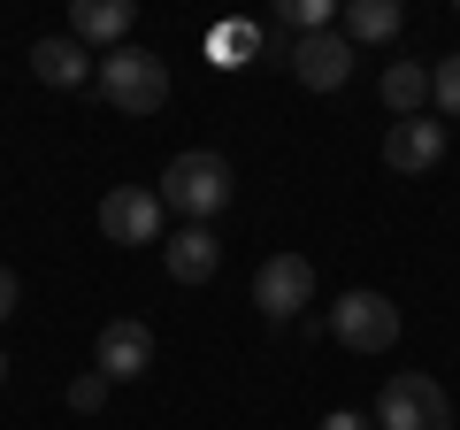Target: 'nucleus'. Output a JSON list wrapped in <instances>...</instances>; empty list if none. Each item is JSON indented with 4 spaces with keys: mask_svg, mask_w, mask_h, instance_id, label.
<instances>
[{
    "mask_svg": "<svg viewBox=\"0 0 460 430\" xmlns=\"http://www.w3.org/2000/svg\"><path fill=\"white\" fill-rule=\"evenodd\" d=\"M429 108H438L445 123H460V54H445V62L429 69Z\"/></svg>",
    "mask_w": 460,
    "mask_h": 430,
    "instance_id": "nucleus-17",
    "label": "nucleus"
},
{
    "mask_svg": "<svg viewBox=\"0 0 460 430\" xmlns=\"http://www.w3.org/2000/svg\"><path fill=\"white\" fill-rule=\"evenodd\" d=\"M253 54H261V31H253V23H223V31H208V62L215 69H246Z\"/></svg>",
    "mask_w": 460,
    "mask_h": 430,
    "instance_id": "nucleus-15",
    "label": "nucleus"
},
{
    "mask_svg": "<svg viewBox=\"0 0 460 430\" xmlns=\"http://www.w3.org/2000/svg\"><path fill=\"white\" fill-rule=\"evenodd\" d=\"M330 338L353 346V354H392V346H399V308L361 284V292H345L338 308H330Z\"/></svg>",
    "mask_w": 460,
    "mask_h": 430,
    "instance_id": "nucleus-5",
    "label": "nucleus"
},
{
    "mask_svg": "<svg viewBox=\"0 0 460 430\" xmlns=\"http://www.w3.org/2000/svg\"><path fill=\"white\" fill-rule=\"evenodd\" d=\"M384 108H392L399 123L429 116V69L422 62H392V69H384Z\"/></svg>",
    "mask_w": 460,
    "mask_h": 430,
    "instance_id": "nucleus-14",
    "label": "nucleus"
},
{
    "mask_svg": "<svg viewBox=\"0 0 460 430\" xmlns=\"http://www.w3.org/2000/svg\"><path fill=\"white\" fill-rule=\"evenodd\" d=\"M93 362H100V377H108V384H138L154 369V331L138 323V315H115V323H100Z\"/></svg>",
    "mask_w": 460,
    "mask_h": 430,
    "instance_id": "nucleus-7",
    "label": "nucleus"
},
{
    "mask_svg": "<svg viewBox=\"0 0 460 430\" xmlns=\"http://www.w3.org/2000/svg\"><path fill=\"white\" fill-rule=\"evenodd\" d=\"M100 399H108V377H100V369H93V377H77V384H69V408H100Z\"/></svg>",
    "mask_w": 460,
    "mask_h": 430,
    "instance_id": "nucleus-18",
    "label": "nucleus"
},
{
    "mask_svg": "<svg viewBox=\"0 0 460 430\" xmlns=\"http://www.w3.org/2000/svg\"><path fill=\"white\" fill-rule=\"evenodd\" d=\"M368 423H376V430H453V399H445L438 377L399 369V377H384L376 415H368Z\"/></svg>",
    "mask_w": 460,
    "mask_h": 430,
    "instance_id": "nucleus-3",
    "label": "nucleus"
},
{
    "mask_svg": "<svg viewBox=\"0 0 460 430\" xmlns=\"http://www.w3.org/2000/svg\"><path fill=\"white\" fill-rule=\"evenodd\" d=\"M162 208H177L184 223H215V215L230 208V162L208 147L177 154V162L162 169Z\"/></svg>",
    "mask_w": 460,
    "mask_h": 430,
    "instance_id": "nucleus-2",
    "label": "nucleus"
},
{
    "mask_svg": "<svg viewBox=\"0 0 460 430\" xmlns=\"http://www.w3.org/2000/svg\"><path fill=\"white\" fill-rule=\"evenodd\" d=\"M330 23H338V0H284L277 31H292V39H314V31H330Z\"/></svg>",
    "mask_w": 460,
    "mask_h": 430,
    "instance_id": "nucleus-16",
    "label": "nucleus"
},
{
    "mask_svg": "<svg viewBox=\"0 0 460 430\" xmlns=\"http://www.w3.org/2000/svg\"><path fill=\"white\" fill-rule=\"evenodd\" d=\"M0 384H8V354H0Z\"/></svg>",
    "mask_w": 460,
    "mask_h": 430,
    "instance_id": "nucleus-21",
    "label": "nucleus"
},
{
    "mask_svg": "<svg viewBox=\"0 0 460 430\" xmlns=\"http://www.w3.org/2000/svg\"><path fill=\"white\" fill-rule=\"evenodd\" d=\"M399 23H407L399 0H353V8H338L345 47H384V39H399Z\"/></svg>",
    "mask_w": 460,
    "mask_h": 430,
    "instance_id": "nucleus-12",
    "label": "nucleus"
},
{
    "mask_svg": "<svg viewBox=\"0 0 460 430\" xmlns=\"http://www.w3.org/2000/svg\"><path fill=\"white\" fill-rule=\"evenodd\" d=\"M162 231H169V208L154 184H115L100 200V238L108 246H162Z\"/></svg>",
    "mask_w": 460,
    "mask_h": 430,
    "instance_id": "nucleus-4",
    "label": "nucleus"
},
{
    "mask_svg": "<svg viewBox=\"0 0 460 430\" xmlns=\"http://www.w3.org/2000/svg\"><path fill=\"white\" fill-rule=\"evenodd\" d=\"M169 284H208L215 269H223V238L208 231V223H184V231H169Z\"/></svg>",
    "mask_w": 460,
    "mask_h": 430,
    "instance_id": "nucleus-11",
    "label": "nucleus"
},
{
    "mask_svg": "<svg viewBox=\"0 0 460 430\" xmlns=\"http://www.w3.org/2000/svg\"><path fill=\"white\" fill-rule=\"evenodd\" d=\"M93 85L108 108H123V116H162L169 108V62L146 47H115L93 62Z\"/></svg>",
    "mask_w": 460,
    "mask_h": 430,
    "instance_id": "nucleus-1",
    "label": "nucleus"
},
{
    "mask_svg": "<svg viewBox=\"0 0 460 430\" xmlns=\"http://www.w3.org/2000/svg\"><path fill=\"white\" fill-rule=\"evenodd\" d=\"M131 23H138V8L131 0H77V8H69V39H77L84 54L93 47H131Z\"/></svg>",
    "mask_w": 460,
    "mask_h": 430,
    "instance_id": "nucleus-10",
    "label": "nucleus"
},
{
    "mask_svg": "<svg viewBox=\"0 0 460 430\" xmlns=\"http://www.w3.org/2000/svg\"><path fill=\"white\" fill-rule=\"evenodd\" d=\"M292 77L307 85V93H338L345 77H353V47H345V31H314V39H292Z\"/></svg>",
    "mask_w": 460,
    "mask_h": 430,
    "instance_id": "nucleus-8",
    "label": "nucleus"
},
{
    "mask_svg": "<svg viewBox=\"0 0 460 430\" xmlns=\"http://www.w3.org/2000/svg\"><path fill=\"white\" fill-rule=\"evenodd\" d=\"M314 430H376V423H368L361 408H338V415H323V423H314Z\"/></svg>",
    "mask_w": 460,
    "mask_h": 430,
    "instance_id": "nucleus-19",
    "label": "nucleus"
},
{
    "mask_svg": "<svg viewBox=\"0 0 460 430\" xmlns=\"http://www.w3.org/2000/svg\"><path fill=\"white\" fill-rule=\"evenodd\" d=\"M16 300H23V284H16V269L0 262V323H8V315H16Z\"/></svg>",
    "mask_w": 460,
    "mask_h": 430,
    "instance_id": "nucleus-20",
    "label": "nucleus"
},
{
    "mask_svg": "<svg viewBox=\"0 0 460 430\" xmlns=\"http://www.w3.org/2000/svg\"><path fill=\"white\" fill-rule=\"evenodd\" d=\"M314 300V262L307 254H269L261 269H253V308L269 315V323H299Z\"/></svg>",
    "mask_w": 460,
    "mask_h": 430,
    "instance_id": "nucleus-6",
    "label": "nucleus"
},
{
    "mask_svg": "<svg viewBox=\"0 0 460 430\" xmlns=\"http://www.w3.org/2000/svg\"><path fill=\"white\" fill-rule=\"evenodd\" d=\"M31 69H39V85H54V93L93 85V54H84L77 39H39V47H31Z\"/></svg>",
    "mask_w": 460,
    "mask_h": 430,
    "instance_id": "nucleus-13",
    "label": "nucleus"
},
{
    "mask_svg": "<svg viewBox=\"0 0 460 430\" xmlns=\"http://www.w3.org/2000/svg\"><path fill=\"white\" fill-rule=\"evenodd\" d=\"M384 162H392L399 177H422V169H438V162H445V123H438V116H407V123H392V131H384Z\"/></svg>",
    "mask_w": 460,
    "mask_h": 430,
    "instance_id": "nucleus-9",
    "label": "nucleus"
}]
</instances>
